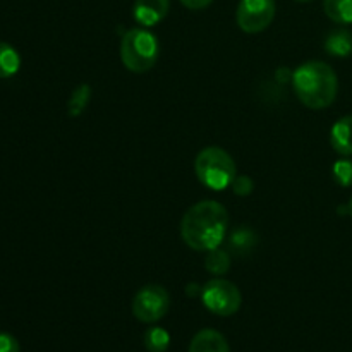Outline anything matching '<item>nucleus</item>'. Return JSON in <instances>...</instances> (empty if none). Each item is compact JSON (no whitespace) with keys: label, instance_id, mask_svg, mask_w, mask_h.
Here are the masks:
<instances>
[{"label":"nucleus","instance_id":"f257e3e1","mask_svg":"<svg viewBox=\"0 0 352 352\" xmlns=\"http://www.w3.org/2000/svg\"><path fill=\"white\" fill-rule=\"evenodd\" d=\"M229 230V213L213 199L196 203L181 222V236L195 251H212L223 243Z\"/></svg>","mask_w":352,"mask_h":352},{"label":"nucleus","instance_id":"f03ea898","mask_svg":"<svg viewBox=\"0 0 352 352\" xmlns=\"http://www.w3.org/2000/svg\"><path fill=\"white\" fill-rule=\"evenodd\" d=\"M294 93L302 105L322 110L332 105L339 91L336 71L322 60H309L299 65L292 74Z\"/></svg>","mask_w":352,"mask_h":352},{"label":"nucleus","instance_id":"7ed1b4c3","mask_svg":"<svg viewBox=\"0 0 352 352\" xmlns=\"http://www.w3.org/2000/svg\"><path fill=\"white\" fill-rule=\"evenodd\" d=\"M160 43L157 36L143 28L129 30L120 41V58L131 72L143 74L148 72L158 60Z\"/></svg>","mask_w":352,"mask_h":352},{"label":"nucleus","instance_id":"20e7f679","mask_svg":"<svg viewBox=\"0 0 352 352\" xmlns=\"http://www.w3.org/2000/svg\"><path fill=\"white\" fill-rule=\"evenodd\" d=\"M195 170L199 182L213 191H223L236 179V164L223 148L208 146L196 157Z\"/></svg>","mask_w":352,"mask_h":352},{"label":"nucleus","instance_id":"39448f33","mask_svg":"<svg viewBox=\"0 0 352 352\" xmlns=\"http://www.w3.org/2000/svg\"><path fill=\"white\" fill-rule=\"evenodd\" d=\"M201 301L210 313L219 316H232L243 305V296L236 284L223 278H213L201 289Z\"/></svg>","mask_w":352,"mask_h":352},{"label":"nucleus","instance_id":"423d86ee","mask_svg":"<svg viewBox=\"0 0 352 352\" xmlns=\"http://www.w3.org/2000/svg\"><path fill=\"white\" fill-rule=\"evenodd\" d=\"M170 308V296L162 285L141 287L133 299V315L143 323H155L164 318Z\"/></svg>","mask_w":352,"mask_h":352},{"label":"nucleus","instance_id":"0eeeda50","mask_svg":"<svg viewBox=\"0 0 352 352\" xmlns=\"http://www.w3.org/2000/svg\"><path fill=\"white\" fill-rule=\"evenodd\" d=\"M275 17V0H241L236 19L244 33H260L272 24Z\"/></svg>","mask_w":352,"mask_h":352},{"label":"nucleus","instance_id":"6e6552de","mask_svg":"<svg viewBox=\"0 0 352 352\" xmlns=\"http://www.w3.org/2000/svg\"><path fill=\"white\" fill-rule=\"evenodd\" d=\"M170 10V0H136L133 7V17L141 26H157L167 17Z\"/></svg>","mask_w":352,"mask_h":352},{"label":"nucleus","instance_id":"1a4fd4ad","mask_svg":"<svg viewBox=\"0 0 352 352\" xmlns=\"http://www.w3.org/2000/svg\"><path fill=\"white\" fill-rule=\"evenodd\" d=\"M189 352H230L229 342L220 332L212 329L199 330L189 344Z\"/></svg>","mask_w":352,"mask_h":352},{"label":"nucleus","instance_id":"9d476101","mask_svg":"<svg viewBox=\"0 0 352 352\" xmlns=\"http://www.w3.org/2000/svg\"><path fill=\"white\" fill-rule=\"evenodd\" d=\"M330 144L342 157L352 155V116L337 120L330 131Z\"/></svg>","mask_w":352,"mask_h":352},{"label":"nucleus","instance_id":"9b49d317","mask_svg":"<svg viewBox=\"0 0 352 352\" xmlns=\"http://www.w3.org/2000/svg\"><path fill=\"white\" fill-rule=\"evenodd\" d=\"M325 50L333 57L352 55V33L347 30H336L325 38Z\"/></svg>","mask_w":352,"mask_h":352},{"label":"nucleus","instance_id":"f8f14e48","mask_svg":"<svg viewBox=\"0 0 352 352\" xmlns=\"http://www.w3.org/2000/svg\"><path fill=\"white\" fill-rule=\"evenodd\" d=\"M21 67V57L16 48L0 41V79L12 78Z\"/></svg>","mask_w":352,"mask_h":352},{"label":"nucleus","instance_id":"ddd939ff","mask_svg":"<svg viewBox=\"0 0 352 352\" xmlns=\"http://www.w3.org/2000/svg\"><path fill=\"white\" fill-rule=\"evenodd\" d=\"M323 10L333 23H352V0H323Z\"/></svg>","mask_w":352,"mask_h":352},{"label":"nucleus","instance_id":"4468645a","mask_svg":"<svg viewBox=\"0 0 352 352\" xmlns=\"http://www.w3.org/2000/svg\"><path fill=\"white\" fill-rule=\"evenodd\" d=\"M170 346V336L165 329L153 327L144 332V347L148 352H165Z\"/></svg>","mask_w":352,"mask_h":352},{"label":"nucleus","instance_id":"2eb2a0df","mask_svg":"<svg viewBox=\"0 0 352 352\" xmlns=\"http://www.w3.org/2000/svg\"><path fill=\"white\" fill-rule=\"evenodd\" d=\"M205 268L213 275H226L230 268V256L227 251L215 250L208 251V256L205 260Z\"/></svg>","mask_w":352,"mask_h":352},{"label":"nucleus","instance_id":"dca6fc26","mask_svg":"<svg viewBox=\"0 0 352 352\" xmlns=\"http://www.w3.org/2000/svg\"><path fill=\"white\" fill-rule=\"evenodd\" d=\"M256 244V234L251 229H236L229 237V246L230 250L236 251V253H246L251 248Z\"/></svg>","mask_w":352,"mask_h":352},{"label":"nucleus","instance_id":"f3484780","mask_svg":"<svg viewBox=\"0 0 352 352\" xmlns=\"http://www.w3.org/2000/svg\"><path fill=\"white\" fill-rule=\"evenodd\" d=\"M89 100H91V88L88 85H81L74 89V93L71 95L69 100V116L78 117L85 112V109L88 107Z\"/></svg>","mask_w":352,"mask_h":352},{"label":"nucleus","instance_id":"a211bd4d","mask_svg":"<svg viewBox=\"0 0 352 352\" xmlns=\"http://www.w3.org/2000/svg\"><path fill=\"white\" fill-rule=\"evenodd\" d=\"M333 179L342 188H351L352 186V160L349 158H342V160L336 162L332 168Z\"/></svg>","mask_w":352,"mask_h":352},{"label":"nucleus","instance_id":"6ab92c4d","mask_svg":"<svg viewBox=\"0 0 352 352\" xmlns=\"http://www.w3.org/2000/svg\"><path fill=\"white\" fill-rule=\"evenodd\" d=\"M232 189L236 195L239 196H248L251 191H253V181L246 175H236L232 182Z\"/></svg>","mask_w":352,"mask_h":352},{"label":"nucleus","instance_id":"aec40b11","mask_svg":"<svg viewBox=\"0 0 352 352\" xmlns=\"http://www.w3.org/2000/svg\"><path fill=\"white\" fill-rule=\"evenodd\" d=\"M0 352H21L16 337L7 332H0Z\"/></svg>","mask_w":352,"mask_h":352},{"label":"nucleus","instance_id":"412c9836","mask_svg":"<svg viewBox=\"0 0 352 352\" xmlns=\"http://www.w3.org/2000/svg\"><path fill=\"white\" fill-rule=\"evenodd\" d=\"M212 2L213 0H181L182 6L188 7V9H191V10L206 9V7H208Z\"/></svg>","mask_w":352,"mask_h":352},{"label":"nucleus","instance_id":"4be33fe9","mask_svg":"<svg viewBox=\"0 0 352 352\" xmlns=\"http://www.w3.org/2000/svg\"><path fill=\"white\" fill-rule=\"evenodd\" d=\"M347 208H349V215L352 217V198H351V201H349V205H347Z\"/></svg>","mask_w":352,"mask_h":352},{"label":"nucleus","instance_id":"5701e85b","mask_svg":"<svg viewBox=\"0 0 352 352\" xmlns=\"http://www.w3.org/2000/svg\"><path fill=\"white\" fill-rule=\"evenodd\" d=\"M296 2H311V0H296Z\"/></svg>","mask_w":352,"mask_h":352}]
</instances>
